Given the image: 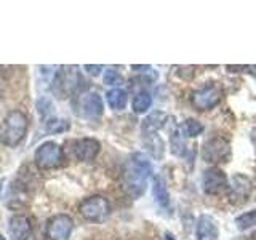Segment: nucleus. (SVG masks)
I'll return each mask as SVG.
<instances>
[{
	"label": "nucleus",
	"instance_id": "nucleus-26",
	"mask_svg": "<svg viewBox=\"0 0 256 240\" xmlns=\"http://www.w3.org/2000/svg\"><path fill=\"white\" fill-rule=\"evenodd\" d=\"M248 70H250L253 76H256V66H248Z\"/></svg>",
	"mask_w": 256,
	"mask_h": 240
},
{
	"label": "nucleus",
	"instance_id": "nucleus-14",
	"mask_svg": "<svg viewBox=\"0 0 256 240\" xmlns=\"http://www.w3.org/2000/svg\"><path fill=\"white\" fill-rule=\"evenodd\" d=\"M196 236H197V240H218L220 230L212 216H208V214L200 216L197 221Z\"/></svg>",
	"mask_w": 256,
	"mask_h": 240
},
{
	"label": "nucleus",
	"instance_id": "nucleus-8",
	"mask_svg": "<svg viewBox=\"0 0 256 240\" xmlns=\"http://www.w3.org/2000/svg\"><path fill=\"white\" fill-rule=\"evenodd\" d=\"M76 114L86 120H98L104 112V102L98 93H80L74 101Z\"/></svg>",
	"mask_w": 256,
	"mask_h": 240
},
{
	"label": "nucleus",
	"instance_id": "nucleus-7",
	"mask_svg": "<svg viewBox=\"0 0 256 240\" xmlns=\"http://www.w3.org/2000/svg\"><path fill=\"white\" fill-rule=\"evenodd\" d=\"M222 100V88L216 82H208L190 96V102L197 110H210Z\"/></svg>",
	"mask_w": 256,
	"mask_h": 240
},
{
	"label": "nucleus",
	"instance_id": "nucleus-1",
	"mask_svg": "<svg viewBox=\"0 0 256 240\" xmlns=\"http://www.w3.org/2000/svg\"><path fill=\"white\" fill-rule=\"evenodd\" d=\"M152 174V165L149 158L136 152L126 160L124 168V188L132 197H141L148 188V180Z\"/></svg>",
	"mask_w": 256,
	"mask_h": 240
},
{
	"label": "nucleus",
	"instance_id": "nucleus-18",
	"mask_svg": "<svg viewBox=\"0 0 256 240\" xmlns=\"http://www.w3.org/2000/svg\"><path fill=\"white\" fill-rule=\"evenodd\" d=\"M69 130H70V122L68 118L53 117L45 122V132L48 134H60V133H66Z\"/></svg>",
	"mask_w": 256,
	"mask_h": 240
},
{
	"label": "nucleus",
	"instance_id": "nucleus-5",
	"mask_svg": "<svg viewBox=\"0 0 256 240\" xmlns=\"http://www.w3.org/2000/svg\"><path fill=\"white\" fill-rule=\"evenodd\" d=\"M78 212L86 221L102 222L110 214V204L102 196H92L84 198L78 205Z\"/></svg>",
	"mask_w": 256,
	"mask_h": 240
},
{
	"label": "nucleus",
	"instance_id": "nucleus-11",
	"mask_svg": "<svg viewBox=\"0 0 256 240\" xmlns=\"http://www.w3.org/2000/svg\"><path fill=\"white\" fill-rule=\"evenodd\" d=\"M202 184H204V190L210 196H220V194H224L226 190H229L226 174L216 166L205 170Z\"/></svg>",
	"mask_w": 256,
	"mask_h": 240
},
{
	"label": "nucleus",
	"instance_id": "nucleus-21",
	"mask_svg": "<svg viewBox=\"0 0 256 240\" xmlns=\"http://www.w3.org/2000/svg\"><path fill=\"white\" fill-rule=\"evenodd\" d=\"M181 132H184L186 136H197L204 132V125L196 118H188L186 122L182 124V126L180 128Z\"/></svg>",
	"mask_w": 256,
	"mask_h": 240
},
{
	"label": "nucleus",
	"instance_id": "nucleus-15",
	"mask_svg": "<svg viewBox=\"0 0 256 240\" xmlns=\"http://www.w3.org/2000/svg\"><path fill=\"white\" fill-rule=\"evenodd\" d=\"M152 192H154V198L157 205L162 208V210H172V200H170V194H168L166 184L164 181L162 176H156L154 178V184H152Z\"/></svg>",
	"mask_w": 256,
	"mask_h": 240
},
{
	"label": "nucleus",
	"instance_id": "nucleus-4",
	"mask_svg": "<svg viewBox=\"0 0 256 240\" xmlns=\"http://www.w3.org/2000/svg\"><path fill=\"white\" fill-rule=\"evenodd\" d=\"M34 162L38 170H58V168L66 166L68 156L64 148H61L54 141H45L36 149Z\"/></svg>",
	"mask_w": 256,
	"mask_h": 240
},
{
	"label": "nucleus",
	"instance_id": "nucleus-17",
	"mask_svg": "<svg viewBox=\"0 0 256 240\" xmlns=\"http://www.w3.org/2000/svg\"><path fill=\"white\" fill-rule=\"evenodd\" d=\"M106 100H108V104H109V108H110V109H114V110H122V109H125V106H126L128 94H126L125 90H122V88H114V90L108 92Z\"/></svg>",
	"mask_w": 256,
	"mask_h": 240
},
{
	"label": "nucleus",
	"instance_id": "nucleus-2",
	"mask_svg": "<svg viewBox=\"0 0 256 240\" xmlns=\"http://www.w3.org/2000/svg\"><path fill=\"white\" fill-rule=\"evenodd\" d=\"M28 130H29L28 116L20 109L10 110L5 116L2 128H0V141L6 148H16L26 138Z\"/></svg>",
	"mask_w": 256,
	"mask_h": 240
},
{
	"label": "nucleus",
	"instance_id": "nucleus-23",
	"mask_svg": "<svg viewBox=\"0 0 256 240\" xmlns=\"http://www.w3.org/2000/svg\"><path fill=\"white\" fill-rule=\"evenodd\" d=\"M104 84L106 85H120L124 84V77L116 69H108L104 72Z\"/></svg>",
	"mask_w": 256,
	"mask_h": 240
},
{
	"label": "nucleus",
	"instance_id": "nucleus-22",
	"mask_svg": "<svg viewBox=\"0 0 256 240\" xmlns=\"http://www.w3.org/2000/svg\"><path fill=\"white\" fill-rule=\"evenodd\" d=\"M184 150H186V146H184V140H182V132L176 130L172 134V152L174 156H182Z\"/></svg>",
	"mask_w": 256,
	"mask_h": 240
},
{
	"label": "nucleus",
	"instance_id": "nucleus-13",
	"mask_svg": "<svg viewBox=\"0 0 256 240\" xmlns=\"http://www.w3.org/2000/svg\"><path fill=\"white\" fill-rule=\"evenodd\" d=\"M8 232L13 240H29L32 236V221L26 214H13L8 221Z\"/></svg>",
	"mask_w": 256,
	"mask_h": 240
},
{
	"label": "nucleus",
	"instance_id": "nucleus-25",
	"mask_svg": "<svg viewBox=\"0 0 256 240\" xmlns=\"http://www.w3.org/2000/svg\"><path fill=\"white\" fill-rule=\"evenodd\" d=\"M252 141H253V144L256 146V128H254V130L252 132Z\"/></svg>",
	"mask_w": 256,
	"mask_h": 240
},
{
	"label": "nucleus",
	"instance_id": "nucleus-20",
	"mask_svg": "<svg viewBox=\"0 0 256 240\" xmlns=\"http://www.w3.org/2000/svg\"><path fill=\"white\" fill-rule=\"evenodd\" d=\"M236 224H237V228L240 230H246V229H250L252 226H254V224H256V208L252 212H246L244 214H240L238 218L236 220Z\"/></svg>",
	"mask_w": 256,
	"mask_h": 240
},
{
	"label": "nucleus",
	"instance_id": "nucleus-16",
	"mask_svg": "<svg viewBox=\"0 0 256 240\" xmlns=\"http://www.w3.org/2000/svg\"><path fill=\"white\" fill-rule=\"evenodd\" d=\"M166 116L164 112H152L149 117L144 118L142 122V134L149 136V134H156L160 128L165 125Z\"/></svg>",
	"mask_w": 256,
	"mask_h": 240
},
{
	"label": "nucleus",
	"instance_id": "nucleus-6",
	"mask_svg": "<svg viewBox=\"0 0 256 240\" xmlns=\"http://www.w3.org/2000/svg\"><path fill=\"white\" fill-rule=\"evenodd\" d=\"M66 150L78 162H93L101 150V142L94 138H78L66 141Z\"/></svg>",
	"mask_w": 256,
	"mask_h": 240
},
{
	"label": "nucleus",
	"instance_id": "nucleus-9",
	"mask_svg": "<svg viewBox=\"0 0 256 240\" xmlns=\"http://www.w3.org/2000/svg\"><path fill=\"white\" fill-rule=\"evenodd\" d=\"M202 157L210 164H226L230 158V144L222 136H213L206 140L202 148Z\"/></svg>",
	"mask_w": 256,
	"mask_h": 240
},
{
	"label": "nucleus",
	"instance_id": "nucleus-28",
	"mask_svg": "<svg viewBox=\"0 0 256 240\" xmlns=\"http://www.w3.org/2000/svg\"><path fill=\"white\" fill-rule=\"evenodd\" d=\"M0 240H5V237H4V236H0Z\"/></svg>",
	"mask_w": 256,
	"mask_h": 240
},
{
	"label": "nucleus",
	"instance_id": "nucleus-24",
	"mask_svg": "<svg viewBox=\"0 0 256 240\" xmlns=\"http://www.w3.org/2000/svg\"><path fill=\"white\" fill-rule=\"evenodd\" d=\"M84 69H85L90 76L96 77V76H100V72L102 70V66H92V64H85Z\"/></svg>",
	"mask_w": 256,
	"mask_h": 240
},
{
	"label": "nucleus",
	"instance_id": "nucleus-19",
	"mask_svg": "<svg viewBox=\"0 0 256 240\" xmlns=\"http://www.w3.org/2000/svg\"><path fill=\"white\" fill-rule=\"evenodd\" d=\"M152 104V98L148 92H140L136 93V96L133 98V110L136 114H144Z\"/></svg>",
	"mask_w": 256,
	"mask_h": 240
},
{
	"label": "nucleus",
	"instance_id": "nucleus-10",
	"mask_svg": "<svg viewBox=\"0 0 256 240\" xmlns=\"http://www.w3.org/2000/svg\"><path fill=\"white\" fill-rule=\"evenodd\" d=\"M74 230V220L69 214H54L45 224V236L48 240H69Z\"/></svg>",
	"mask_w": 256,
	"mask_h": 240
},
{
	"label": "nucleus",
	"instance_id": "nucleus-3",
	"mask_svg": "<svg viewBox=\"0 0 256 240\" xmlns=\"http://www.w3.org/2000/svg\"><path fill=\"white\" fill-rule=\"evenodd\" d=\"M80 82H84L82 76L76 66H61L54 72L52 92L58 100H64L80 90Z\"/></svg>",
	"mask_w": 256,
	"mask_h": 240
},
{
	"label": "nucleus",
	"instance_id": "nucleus-12",
	"mask_svg": "<svg viewBox=\"0 0 256 240\" xmlns=\"http://www.w3.org/2000/svg\"><path fill=\"white\" fill-rule=\"evenodd\" d=\"M253 184L252 180L245 174H236L229 186V200L234 205H244L252 196Z\"/></svg>",
	"mask_w": 256,
	"mask_h": 240
},
{
	"label": "nucleus",
	"instance_id": "nucleus-27",
	"mask_svg": "<svg viewBox=\"0 0 256 240\" xmlns=\"http://www.w3.org/2000/svg\"><path fill=\"white\" fill-rule=\"evenodd\" d=\"M250 240H256V230L252 234V237H250Z\"/></svg>",
	"mask_w": 256,
	"mask_h": 240
}]
</instances>
